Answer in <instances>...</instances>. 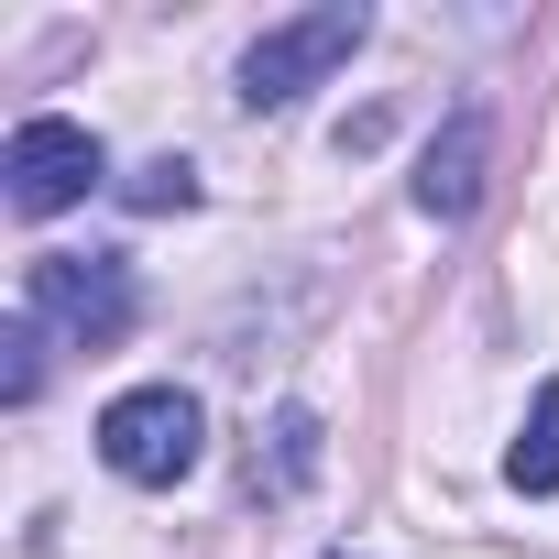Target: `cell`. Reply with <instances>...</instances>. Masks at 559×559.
Here are the masks:
<instances>
[{"instance_id":"cell-5","label":"cell","mask_w":559,"mask_h":559,"mask_svg":"<svg viewBox=\"0 0 559 559\" xmlns=\"http://www.w3.org/2000/svg\"><path fill=\"white\" fill-rule=\"evenodd\" d=\"M483 165H493V121L483 110H450V132L417 154V209L450 230V219H472L483 209Z\"/></svg>"},{"instance_id":"cell-2","label":"cell","mask_w":559,"mask_h":559,"mask_svg":"<svg viewBox=\"0 0 559 559\" xmlns=\"http://www.w3.org/2000/svg\"><path fill=\"white\" fill-rule=\"evenodd\" d=\"M23 319L34 330H67L78 352H110L143 319V286H132L121 252H34L23 263Z\"/></svg>"},{"instance_id":"cell-7","label":"cell","mask_w":559,"mask_h":559,"mask_svg":"<svg viewBox=\"0 0 559 559\" xmlns=\"http://www.w3.org/2000/svg\"><path fill=\"white\" fill-rule=\"evenodd\" d=\"M504 483H515V493H559V373L537 384V406H526V428H515V450H504Z\"/></svg>"},{"instance_id":"cell-9","label":"cell","mask_w":559,"mask_h":559,"mask_svg":"<svg viewBox=\"0 0 559 559\" xmlns=\"http://www.w3.org/2000/svg\"><path fill=\"white\" fill-rule=\"evenodd\" d=\"M0 352H12V362H0V395L34 406V384H45V330H34V319H12V341H0Z\"/></svg>"},{"instance_id":"cell-3","label":"cell","mask_w":559,"mask_h":559,"mask_svg":"<svg viewBox=\"0 0 559 559\" xmlns=\"http://www.w3.org/2000/svg\"><path fill=\"white\" fill-rule=\"evenodd\" d=\"M198 450H209V417H198V395H187V384H132V395H110V406H99V461H110L121 483H143V493L187 483V472H198Z\"/></svg>"},{"instance_id":"cell-8","label":"cell","mask_w":559,"mask_h":559,"mask_svg":"<svg viewBox=\"0 0 559 559\" xmlns=\"http://www.w3.org/2000/svg\"><path fill=\"white\" fill-rule=\"evenodd\" d=\"M121 198H132V209H198V165H187V154H154Z\"/></svg>"},{"instance_id":"cell-6","label":"cell","mask_w":559,"mask_h":559,"mask_svg":"<svg viewBox=\"0 0 559 559\" xmlns=\"http://www.w3.org/2000/svg\"><path fill=\"white\" fill-rule=\"evenodd\" d=\"M308 483H319V417L286 406L263 428V450H252V493H308Z\"/></svg>"},{"instance_id":"cell-4","label":"cell","mask_w":559,"mask_h":559,"mask_svg":"<svg viewBox=\"0 0 559 559\" xmlns=\"http://www.w3.org/2000/svg\"><path fill=\"white\" fill-rule=\"evenodd\" d=\"M0 176H12V209H23V219H56V209H78V198L110 176V154H99L88 121L34 110V121L12 132V154H0Z\"/></svg>"},{"instance_id":"cell-1","label":"cell","mask_w":559,"mask_h":559,"mask_svg":"<svg viewBox=\"0 0 559 559\" xmlns=\"http://www.w3.org/2000/svg\"><path fill=\"white\" fill-rule=\"evenodd\" d=\"M362 34H373L362 0H319V12H297V23H263L252 56H241V110H297L308 88H330L362 56Z\"/></svg>"},{"instance_id":"cell-10","label":"cell","mask_w":559,"mask_h":559,"mask_svg":"<svg viewBox=\"0 0 559 559\" xmlns=\"http://www.w3.org/2000/svg\"><path fill=\"white\" fill-rule=\"evenodd\" d=\"M330 559H352V548H330Z\"/></svg>"}]
</instances>
